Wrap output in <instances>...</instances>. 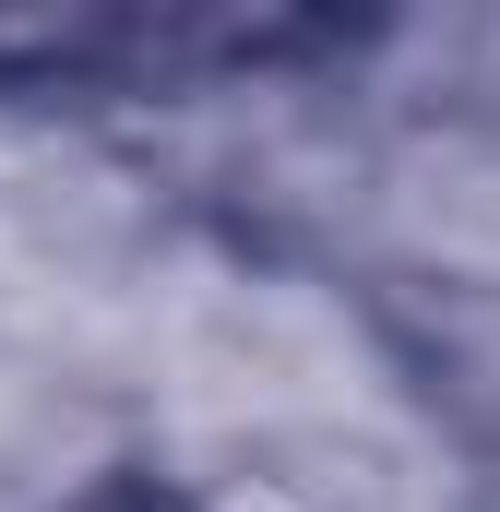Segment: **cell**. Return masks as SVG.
<instances>
[{"label":"cell","mask_w":500,"mask_h":512,"mask_svg":"<svg viewBox=\"0 0 500 512\" xmlns=\"http://www.w3.org/2000/svg\"><path fill=\"white\" fill-rule=\"evenodd\" d=\"M60 512H322L310 489L262 477V465H108L96 489H72Z\"/></svg>","instance_id":"obj_1"}]
</instances>
